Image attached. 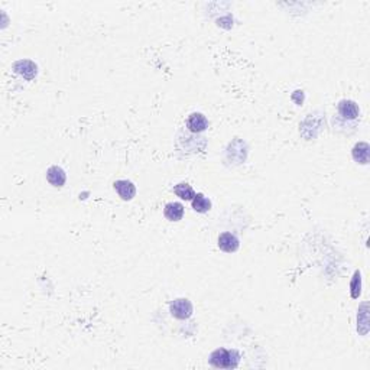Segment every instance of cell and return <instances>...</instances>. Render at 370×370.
<instances>
[{
  "mask_svg": "<svg viewBox=\"0 0 370 370\" xmlns=\"http://www.w3.org/2000/svg\"><path fill=\"white\" fill-rule=\"evenodd\" d=\"M187 127L193 133H201V132L209 129V120L201 113H193V114H190V118L187 120Z\"/></svg>",
  "mask_w": 370,
  "mask_h": 370,
  "instance_id": "4",
  "label": "cell"
},
{
  "mask_svg": "<svg viewBox=\"0 0 370 370\" xmlns=\"http://www.w3.org/2000/svg\"><path fill=\"white\" fill-rule=\"evenodd\" d=\"M191 202H193V210L197 213H207L211 209V201L201 193L195 194Z\"/></svg>",
  "mask_w": 370,
  "mask_h": 370,
  "instance_id": "10",
  "label": "cell"
},
{
  "mask_svg": "<svg viewBox=\"0 0 370 370\" xmlns=\"http://www.w3.org/2000/svg\"><path fill=\"white\" fill-rule=\"evenodd\" d=\"M353 158L356 162L367 164L369 162V145L367 143H357L353 148Z\"/></svg>",
  "mask_w": 370,
  "mask_h": 370,
  "instance_id": "11",
  "label": "cell"
},
{
  "mask_svg": "<svg viewBox=\"0 0 370 370\" xmlns=\"http://www.w3.org/2000/svg\"><path fill=\"white\" fill-rule=\"evenodd\" d=\"M47 179L51 185L54 187H62L65 184V179H67V175L64 172V169L59 168V167H51L48 171H47Z\"/></svg>",
  "mask_w": 370,
  "mask_h": 370,
  "instance_id": "8",
  "label": "cell"
},
{
  "mask_svg": "<svg viewBox=\"0 0 370 370\" xmlns=\"http://www.w3.org/2000/svg\"><path fill=\"white\" fill-rule=\"evenodd\" d=\"M164 214L169 221H179L184 217V205L181 202H169L164 209Z\"/></svg>",
  "mask_w": 370,
  "mask_h": 370,
  "instance_id": "7",
  "label": "cell"
},
{
  "mask_svg": "<svg viewBox=\"0 0 370 370\" xmlns=\"http://www.w3.org/2000/svg\"><path fill=\"white\" fill-rule=\"evenodd\" d=\"M174 193L177 197H179L181 200H185V201H193V198L195 197V193H194L193 187L187 182H179L174 187Z\"/></svg>",
  "mask_w": 370,
  "mask_h": 370,
  "instance_id": "9",
  "label": "cell"
},
{
  "mask_svg": "<svg viewBox=\"0 0 370 370\" xmlns=\"http://www.w3.org/2000/svg\"><path fill=\"white\" fill-rule=\"evenodd\" d=\"M114 190L123 201H130L136 194V187L127 179H119L114 182Z\"/></svg>",
  "mask_w": 370,
  "mask_h": 370,
  "instance_id": "3",
  "label": "cell"
},
{
  "mask_svg": "<svg viewBox=\"0 0 370 370\" xmlns=\"http://www.w3.org/2000/svg\"><path fill=\"white\" fill-rule=\"evenodd\" d=\"M350 288H352V296H353V298H357V296L360 295V273H359V270L354 273Z\"/></svg>",
  "mask_w": 370,
  "mask_h": 370,
  "instance_id": "12",
  "label": "cell"
},
{
  "mask_svg": "<svg viewBox=\"0 0 370 370\" xmlns=\"http://www.w3.org/2000/svg\"><path fill=\"white\" fill-rule=\"evenodd\" d=\"M338 113L344 119L353 120L359 116V107L357 104L352 100H341L338 103Z\"/></svg>",
  "mask_w": 370,
  "mask_h": 370,
  "instance_id": "6",
  "label": "cell"
},
{
  "mask_svg": "<svg viewBox=\"0 0 370 370\" xmlns=\"http://www.w3.org/2000/svg\"><path fill=\"white\" fill-rule=\"evenodd\" d=\"M169 311L178 320H187L193 315V304L188 299L179 298L169 304Z\"/></svg>",
  "mask_w": 370,
  "mask_h": 370,
  "instance_id": "2",
  "label": "cell"
},
{
  "mask_svg": "<svg viewBox=\"0 0 370 370\" xmlns=\"http://www.w3.org/2000/svg\"><path fill=\"white\" fill-rule=\"evenodd\" d=\"M239 240H237V237L235 235H232V233H221L219 236V247L220 250H223V252L226 253H235L237 252V249H239Z\"/></svg>",
  "mask_w": 370,
  "mask_h": 370,
  "instance_id": "5",
  "label": "cell"
},
{
  "mask_svg": "<svg viewBox=\"0 0 370 370\" xmlns=\"http://www.w3.org/2000/svg\"><path fill=\"white\" fill-rule=\"evenodd\" d=\"M240 356L236 350H227V349H217L213 352L209 359L211 366L217 369H235L239 364Z\"/></svg>",
  "mask_w": 370,
  "mask_h": 370,
  "instance_id": "1",
  "label": "cell"
}]
</instances>
